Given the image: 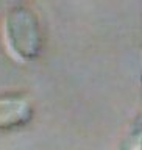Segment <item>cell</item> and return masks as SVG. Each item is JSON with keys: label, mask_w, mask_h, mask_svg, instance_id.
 <instances>
[{"label": "cell", "mask_w": 142, "mask_h": 150, "mask_svg": "<svg viewBox=\"0 0 142 150\" xmlns=\"http://www.w3.org/2000/svg\"><path fill=\"white\" fill-rule=\"evenodd\" d=\"M35 117V105L25 92H0V133L27 127Z\"/></svg>", "instance_id": "2"}, {"label": "cell", "mask_w": 142, "mask_h": 150, "mask_svg": "<svg viewBox=\"0 0 142 150\" xmlns=\"http://www.w3.org/2000/svg\"><path fill=\"white\" fill-rule=\"evenodd\" d=\"M3 38L9 53L17 61L33 63L44 50V31L41 19L31 6L14 5L3 19Z\"/></svg>", "instance_id": "1"}]
</instances>
